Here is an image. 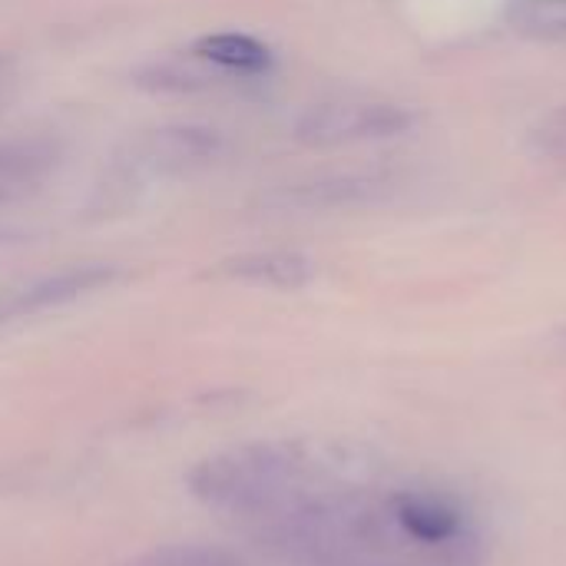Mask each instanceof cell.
Instances as JSON below:
<instances>
[{"label": "cell", "instance_id": "cell-1", "mask_svg": "<svg viewBox=\"0 0 566 566\" xmlns=\"http://www.w3.org/2000/svg\"><path fill=\"white\" fill-rule=\"evenodd\" d=\"M186 484L206 507L242 517H275L298 501L295 461L265 444L212 454L189 471Z\"/></svg>", "mask_w": 566, "mask_h": 566}, {"label": "cell", "instance_id": "cell-2", "mask_svg": "<svg viewBox=\"0 0 566 566\" xmlns=\"http://www.w3.org/2000/svg\"><path fill=\"white\" fill-rule=\"evenodd\" d=\"M411 126V113L395 103H322L312 106L295 133L308 146H338L355 139L398 136Z\"/></svg>", "mask_w": 566, "mask_h": 566}, {"label": "cell", "instance_id": "cell-3", "mask_svg": "<svg viewBox=\"0 0 566 566\" xmlns=\"http://www.w3.org/2000/svg\"><path fill=\"white\" fill-rule=\"evenodd\" d=\"M388 514L398 524V531L421 551L444 547L468 534V517L464 511L434 491H398L388 501Z\"/></svg>", "mask_w": 566, "mask_h": 566}, {"label": "cell", "instance_id": "cell-4", "mask_svg": "<svg viewBox=\"0 0 566 566\" xmlns=\"http://www.w3.org/2000/svg\"><path fill=\"white\" fill-rule=\"evenodd\" d=\"M116 269L113 265H80V269H66L46 279H36L23 289H13V305L17 315H33L43 308H56L66 302H76L83 295H93L106 285L116 282Z\"/></svg>", "mask_w": 566, "mask_h": 566}, {"label": "cell", "instance_id": "cell-5", "mask_svg": "<svg viewBox=\"0 0 566 566\" xmlns=\"http://www.w3.org/2000/svg\"><path fill=\"white\" fill-rule=\"evenodd\" d=\"M222 275L245 282V285H265V289H302L312 282L315 265L302 252H249L239 259L222 262Z\"/></svg>", "mask_w": 566, "mask_h": 566}, {"label": "cell", "instance_id": "cell-6", "mask_svg": "<svg viewBox=\"0 0 566 566\" xmlns=\"http://www.w3.org/2000/svg\"><path fill=\"white\" fill-rule=\"evenodd\" d=\"M219 153V133L202 126H169L156 129L143 143V159L156 169H186L212 159Z\"/></svg>", "mask_w": 566, "mask_h": 566}, {"label": "cell", "instance_id": "cell-7", "mask_svg": "<svg viewBox=\"0 0 566 566\" xmlns=\"http://www.w3.org/2000/svg\"><path fill=\"white\" fill-rule=\"evenodd\" d=\"M196 53L229 73H265L272 66V50L249 33H209L196 43Z\"/></svg>", "mask_w": 566, "mask_h": 566}, {"label": "cell", "instance_id": "cell-8", "mask_svg": "<svg viewBox=\"0 0 566 566\" xmlns=\"http://www.w3.org/2000/svg\"><path fill=\"white\" fill-rule=\"evenodd\" d=\"M56 159V149L43 139H13L0 143V202L23 192L33 179H40Z\"/></svg>", "mask_w": 566, "mask_h": 566}, {"label": "cell", "instance_id": "cell-9", "mask_svg": "<svg viewBox=\"0 0 566 566\" xmlns=\"http://www.w3.org/2000/svg\"><path fill=\"white\" fill-rule=\"evenodd\" d=\"M133 566H245V560L212 544H172V547H159L146 554Z\"/></svg>", "mask_w": 566, "mask_h": 566}, {"label": "cell", "instance_id": "cell-10", "mask_svg": "<svg viewBox=\"0 0 566 566\" xmlns=\"http://www.w3.org/2000/svg\"><path fill=\"white\" fill-rule=\"evenodd\" d=\"M10 318H17V305H13V289L0 292V325H3V322H10Z\"/></svg>", "mask_w": 566, "mask_h": 566}]
</instances>
